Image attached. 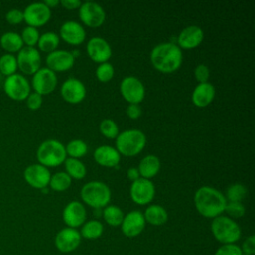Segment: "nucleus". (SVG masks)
<instances>
[{"label":"nucleus","instance_id":"nucleus-31","mask_svg":"<svg viewBox=\"0 0 255 255\" xmlns=\"http://www.w3.org/2000/svg\"><path fill=\"white\" fill-rule=\"evenodd\" d=\"M65 167H66V172L74 178L77 179H82L85 177L87 173V168L86 165L78 158L74 157H69L65 159Z\"/></svg>","mask_w":255,"mask_h":255},{"label":"nucleus","instance_id":"nucleus-46","mask_svg":"<svg viewBox=\"0 0 255 255\" xmlns=\"http://www.w3.org/2000/svg\"><path fill=\"white\" fill-rule=\"evenodd\" d=\"M60 3L66 9H76V8H79L82 4L80 0H61Z\"/></svg>","mask_w":255,"mask_h":255},{"label":"nucleus","instance_id":"nucleus-23","mask_svg":"<svg viewBox=\"0 0 255 255\" xmlns=\"http://www.w3.org/2000/svg\"><path fill=\"white\" fill-rule=\"evenodd\" d=\"M94 158L103 166L114 167L119 164L121 155L117 148L111 145H101L94 151Z\"/></svg>","mask_w":255,"mask_h":255},{"label":"nucleus","instance_id":"nucleus-24","mask_svg":"<svg viewBox=\"0 0 255 255\" xmlns=\"http://www.w3.org/2000/svg\"><path fill=\"white\" fill-rule=\"evenodd\" d=\"M215 96V89L209 82L198 83L192 92V102L195 106L203 108L209 105Z\"/></svg>","mask_w":255,"mask_h":255},{"label":"nucleus","instance_id":"nucleus-11","mask_svg":"<svg viewBox=\"0 0 255 255\" xmlns=\"http://www.w3.org/2000/svg\"><path fill=\"white\" fill-rule=\"evenodd\" d=\"M129 193L131 199L135 203L139 205H144L151 202V200L153 199L155 194V187L149 179L139 177L132 181Z\"/></svg>","mask_w":255,"mask_h":255},{"label":"nucleus","instance_id":"nucleus-47","mask_svg":"<svg viewBox=\"0 0 255 255\" xmlns=\"http://www.w3.org/2000/svg\"><path fill=\"white\" fill-rule=\"evenodd\" d=\"M127 174H128V177L129 179H131L132 181L139 178L140 175H139V172H138V169L136 167H129L127 171Z\"/></svg>","mask_w":255,"mask_h":255},{"label":"nucleus","instance_id":"nucleus-42","mask_svg":"<svg viewBox=\"0 0 255 255\" xmlns=\"http://www.w3.org/2000/svg\"><path fill=\"white\" fill-rule=\"evenodd\" d=\"M42 103H43L42 96L36 92L30 93L26 99V105L32 111L38 110L42 106Z\"/></svg>","mask_w":255,"mask_h":255},{"label":"nucleus","instance_id":"nucleus-44","mask_svg":"<svg viewBox=\"0 0 255 255\" xmlns=\"http://www.w3.org/2000/svg\"><path fill=\"white\" fill-rule=\"evenodd\" d=\"M242 255H253L255 253V236H248L240 246Z\"/></svg>","mask_w":255,"mask_h":255},{"label":"nucleus","instance_id":"nucleus-13","mask_svg":"<svg viewBox=\"0 0 255 255\" xmlns=\"http://www.w3.org/2000/svg\"><path fill=\"white\" fill-rule=\"evenodd\" d=\"M81 234L76 228L65 227L55 236V246L62 253H71L81 244Z\"/></svg>","mask_w":255,"mask_h":255},{"label":"nucleus","instance_id":"nucleus-41","mask_svg":"<svg viewBox=\"0 0 255 255\" xmlns=\"http://www.w3.org/2000/svg\"><path fill=\"white\" fill-rule=\"evenodd\" d=\"M5 19L10 25H18L24 21L23 11L20 9H11L6 13Z\"/></svg>","mask_w":255,"mask_h":255},{"label":"nucleus","instance_id":"nucleus-29","mask_svg":"<svg viewBox=\"0 0 255 255\" xmlns=\"http://www.w3.org/2000/svg\"><path fill=\"white\" fill-rule=\"evenodd\" d=\"M59 43L60 38L55 32H45L42 35H40L37 45L41 51L51 53L57 50Z\"/></svg>","mask_w":255,"mask_h":255},{"label":"nucleus","instance_id":"nucleus-25","mask_svg":"<svg viewBox=\"0 0 255 255\" xmlns=\"http://www.w3.org/2000/svg\"><path fill=\"white\" fill-rule=\"evenodd\" d=\"M159 168H160L159 158L154 154L145 155L140 160L137 167L139 175L146 179L153 177L159 171Z\"/></svg>","mask_w":255,"mask_h":255},{"label":"nucleus","instance_id":"nucleus-9","mask_svg":"<svg viewBox=\"0 0 255 255\" xmlns=\"http://www.w3.org/2000/svg\"><path fill=\"white\" fill-rule=\"evenodd\" d=\"M51 9L44 2H34L29 4L23 11L24 21L27 26L41 27L45 25L51 18Z\"/></svg>","mask_w":255,"mask_h":255},{"label":"nucleus","instance_id":"nucleus-16","mask_svg":"<svg viewBox=\"0 0 255 255\" xmlns=\"http://www.w3.org/2000/svg\"><path fill=\"white\" fill-rule=\"evenodd\" d=\"M145 223L146 222L141 211L131 210L124 216L121 228L125 236L128 238H133L138 236L143 231Z\"/></svg>","mask_w":255,"mask_h":255},{"label":"nucleus","instance_id":"nucleus-39","mask_svg":"<svg viewBox=\"0 0 255 255\" xmlns=\"http://www.w3.org/2000/svg\"><path fill=\"white\" fill-rule=\"evenodd\" d=\"M224 211L229 215L230 218H240L245 214V207L241 202L227 201Z\"/></svg>","mask_w":255,"mask_h":255},{"label":"nucleus","instance_id":"nucleus-49","mask_svg":"<svg viewBox=\"0 0 255 255\" xmlns=\"http://www.w3.org/2000/svg\"><path fill=\"white\" fill-rule=\"evenodd\" d=\"M0 7H1V2H0Z\"/></svg>","mask_w":255,"mask_h":255},{"label":"nucleus","instance_id":"nucleus-45","mask_svg":"<svg viewBox=\"0 0 255 255\" xmlns=\"http://www.w3.org/2000/svg\"><path fill=\"white\" fill-rule=\"evenodd\" d=\"M127 115L130 119H137L141 115V109L138 104H129L127 108Z\"/></svg>","mask_w":255,"mask_h":255},{"label":"nucleus","instance_id":"nucleus-17","mask_svg":"<svg viewBox=\"0 0 255 255\" xmlns=\"http://www.w3.org/2000/svg\"><path fill=\"white\" fill-rule=\"evenodd\" d=\"M87 211L83 203L78 200L69 202L63 210V220L67 227L76 228L82 226L86 222Z\"/></svg>","mask_w":255,"mask_h":255},{"label":"nucleus","instance_id":"nucleus-20","mask_svg":"<svg viewBox=\"0 0 255 255\" xmlns=\"http://www.w3.org/2000/svg\"><path fill=\"white\" fill-rule=\"evenodd\" d=\"M75 57L72 52L67 50H55L48 54L46 57L47 68L54 72L66 71L73 67Z\"/></svg>","mask_w":255,"mask_h":255},{"label":"nucleus","instance_id":"nucleus-7","mask_svg":"<svg viewBox=\"0 0 255 255\" xmlns=\"http://www.w3.org/2000/svg\"><path fill=\"white\" fill-rule=\"evenodd\" d=\"M5 94L14 101H24L31 93V86L22 74H13L6 77L3 84Z\"/></svg>","mask_w":255,"mask_h":255},{"label":"nucleus","instance_id":"nucleus-14","mask_svg":"<svg viewBox=\"0 0 255 255\" xmlns=\"http://www.w3.org/2000/svg\"><path fill=\"white\" fill-rule=\"evenodd\" d=\"M79 15L81 20L90 27L101 26L106 19L104 8L94 1H86L81 4Z\"/></svg>","mask_w":255,"mask_h":255},{"label":"nucleus","instance_id":"nucleus-2","mask_svg":"<svg viewBox=\"0 0 255 255\" xmlns=\"http://www.w3.org/2000/svg\"><path fill=\"white\" fill-rule=\"evenodd\" d=\"M150 61L155 69L162 73H171L177 70L182 62L181 49L171 43L164 42L154 46L150 52Z\"/></svg>","mask_w":255,"mask_h":255},{"label":"nucleus","instance_id":"nucleus-36","mask_svg":"<svg viewBox=\"0 0 255 255\" xmlns=\"http://www.w3.org/2000/svg\"><path fill=\"white\" fill-rule=\"evenodd\" d=\"M20 36L23 41V44H25L27 47H34L38 43L40 34L37 28L32 26H26L22 30Z\"/></svg>","mask_w":255,"mask_h":255},{"label":"nucleus","instance_id":"nucleus-12","mask_svg":"<svg viewBox=\"0 0 255 255\" xmlns=\"http://www.w3.org/2000/svg\"><path fill=\"white\" fill-rule=\"evenodd\" d=\"M120 90L123 97L129 104L140 103L143 100L145 94L143 84L134 76L125 77L121 82Z\"/></svg>","mask_w":255,"mask_h":255},{"label":"nucleus","instance_id":"nucleus-30","mask_svg":"<svg viewBox=\"0 0 255 255\" xmlns=\"http://www.w3.org/2000/svg\"><path fill=\"white\" fill-rule=\"evenodd\" d=\"M124 212L123 210L117 205H107L103 210V217L105 221L113 227L120 226L124 219Z\"/></svg>","mask_w":255,"mask_h":255},{"label":"nucleus","instance_id":"nucleus-6","mask_svg":"<svg viewBox=\"0 0 255 255\" xmlns=\"http://www.w3.org/2000/svg\"><path fill=\"white\" fill-rule=\"evenodd\" d=\"M81 197L85 203L97 208L106 207L111 200L110 187L103 181L93 180L83 185Z\"/></svg>","mask_w":255,"mask_h":255},{"label":"nucleus","instance_id":"nucleus-38","mask_svg":"<svg viewBox=\"0 0 255 255\" xmlns=\"http://www.w3.org/2000/svg\"><path fill=\"white\" fill-rule=\"evenodd\" d=\"M115 70L111 63L104 62L101 63L96 70V76L101 82H108L110 81L114 76Z\"/></svg>","mask_w":255,"mask_h":255},{"label":"nucleus","instance_id":"nucleus-10","mask_svg":"<svg viewBox=\"0 0 255 255\" xmlns=\"http://www.w3.org/2000/svg\"><path fill=\"white\" fill-rule=\"evenodd\" d=\"M58 79L56 73L47 67L40 68L32 78V87L41 96L50 94L57 86Z\"/></svg>","mask_w":255,"mask_h":255},{"label":"nucleus","instance_id":"nucleus-1","mask_svg":"<svg viewBox=\"0 0 255 255\" xmlns=\"http://www.w3.org/2000/svg\"><path fill=\"white\" fill-rule=\"evenodd\" d=\"M227 200L223 193L211 186H201L194 194L196 210L204 217L215 218L224 211Z\"/></svg>","mask_w":255,"mask_h":255},{"label":"nucleus","instance_id":"nucleus-35","mask_svg":"<svg viewBox=\"0 0 255 255\" xmlns=\"http://www.w3.org/2000/svg\"><path fill=\"white\" fill-rule=\"evenodd\" d=\"M247 194L246 187L241 183H233L226 189V200L241 202Z\"/></svg>","mask_w":255,"mask_h":255},{"label":"nucleus","instance_id":"nucleus-21","mask_svg":"<svg viewBox=\"0 0 255 255\" xmlns=\"http://www.w3.org/2000/svg\"><path fill=\"white\" fill-rule=\"evenodd\" d=\"M60 36L69 44L78 45L83 43L86 37L84 27L77 21H66L60 27Z\"/></svg>","mask_w":255,"mask_h":255},{"label":"nucleus","instance_id":"nucleus-32","mask_svg":"<svg viewBox=\"0 0 255 255\" xmlns=\"http://www.w3.org/2000/svg\"><path fill=\"white\" fill-rule=\"evenodd\" d=\"M72 183V177L65 171H59L51 175L49 185L56 191L66 190Z\"/></svg>","mask_w":255,"mask_h":255},{"label":"nucleus","instance_id":"nucleus-18","mask_svg":"<svg viewBox=\"0 0 255 255\" xmlns=\"http://www.w3.org/2000/svg\"><path fill=\"white\" fill-rule=\"evenodd\" d=\"M87 53L92 60L98 63L108 62L112 56V48L102 37H92L87 44Z\"/></svg>","mask_w":255,"mask_h":255},{"label":"nucleus","instance_id":"nucleus-40","mask_svg":"<svg viewBox=\"0 0 255 255\" xmlns=\"http://www.w3.org/2000/svg\"><path fill=\"white\" fill-rule=\"evenodd\" d=\"M214 255H242V251L236 243L222 244L216 249Z\"/></svg>","mask_w":255,"mask_h":255},{"label":"nucleus","instance_id":"nucleus-37","mask_svg":"<svg viewBox=\"0 0 255 255\" xmlns=\"http://www.w3.org/2000/svg\"><path fill=\"white\" fill-rule=\"evenodd\" d=\"M100 130L105 136L109 138H115L119 134V127L117 123L112 119L103 120L100 124Z\"/></svg>","mask_w":255,"mask_h":255},{"label":"nucleus","instance_id":"nucleus-15","mask_svg":"<svg viewBox=\"0 0 255 255\" xmlns=\"http://www.w3.org/2000/svg\"><path fill=\"white\" fill-rule=\"evenodd\" d=\"M23 175H24L25 181L29 185L38 189L47 187L49 185L50 178H51V172L48 169V167L40 163H34V164L28 165L25 168Z\"/></svg>","mask_w":255,"mask_h":255},{"label":"nucleus","instance_id":"nucleus-3","mask_svg":"<svg viewBox=\"0 0 255 255\" xmlns=\"http://www.w3.org/2000/svg\"><path fill=\"white\" fill-rule=\"evenodd\" d=\"M210 229L213 237L222 244L236 243L241 237V228L232 218L219 215L213 218Z\"/></svg>","mask_w":255,"mask_h":255},{"label":"nucleus","instance_id":"nucleus-43","mask_svg":"<svg viewBox=\"0 0 255 255\" xmlns=\"http://www.w3.org/2000/svg\"><path fill=\"white\" fill-rule=\"evenodd\" d=\"M194 76L195 79L198 81V83H205L208 82L209 78V69L204 64H199L194 69Z\"/></svg>","mask_w":255,"mask_h":255},{"label":"nucleus","instance_id":"nucleus-22","mask_svg":"<svg viewBox=\"0 0 255 255\" xmlns=\"http://www.w3.org/2000/svg\"><path fill=\"white\" fill-rule=\"evenodd\" d=\"M204 34L202 29L197 25L185 27L177 37L178 47L183 49H192L198 46L203 40Z\"/></svg>","mask_w":255,"mask_h":255},{"label":"nucleus","instance_id":"nucleus-27","mask_svg":"<svg viewBox=\"0 0 255 255\" xmlns=\"http://www.w3.org/2000/svg\"><path fill=\"white\" fill-rule=\"evenodd\" d=\"M0 46L7 53L13 54V53H18L24 47V44L20 34L16 32L8 31L1 35Z\"/></svg>","mask_w":255,"mask_h":255},{"label":"nucleus","instance_id":"nucleus-34","mask_svg":"<svg viewBox=\"0 0 255 255\" xmlns=\"http://www.w3.org/2000/svg\"><path fill=\"white\" fill-rule=\"evenodd\" d=\"M67 154L71 155V157L78 158L85 155L88 151L87 143L82 139H73L67 143L65 146Z\"/></svg>","mask_w":255,"mask_h":255},{"label":"nucleus","instance_id":"nucleus-4","mask_svg":"<svg viewBox=\"0 0 255 255\" xmlns=\"http://www.w3.org/2000/svg\"><path fill=\"white\" fill-rule=\"evenodd\" d=\"M40 164L46 167L58 166L67 158L65 145L57 139H46L38 147L36 152Z\"/></svg>","mask_w":255,"mask_h":255},{"label":"nucleus","instance_id":"nucleus-5","mask_svg":"<svg viewBox=\"0 0 255 255\" xmlns=\"http://www.w3.org/2000/svg\"><path fill=\"white\" fill-rule=\"evenodd\" d=\"M146 143V136L136 128L126 129L116 137L117 150L127 156H132L139 153Z\"/></svg>","mask_w":255,"mask_h":255},{"label":"nucleus","instance_id":"nucleus-48","mask_svg":"<svg viewBox=\"0 0 255 255\" xmlns=\"http://www.w3.org/2000/svg\"><path fill=\"white\" fill-rule=\"evenodd\" d=\"M59 3H60L59 0H45V1H44V4H45L47 7H49L50 9L53 8V7H55V6H57Z\"/></svg>","mask_w":255,"mask_h":255},{"label":"nucleus","instance_id":"nucleus-19","mask_svg":"<svg viewBox=\"0 0 255 255\" xmlns=\"http://www.w3.org/2000/svg\"><path fill=\"white\" fill-rule=\"evenodd\" d=\"M61 95L65 101L71 104H77L84 100L86 87L79 79L69 78L61 86Z\"/></svg>","mask_w":255,"mask_h":255},{"label":"nucleus","instance_id":"nucleus-26","mask_svg":"<svg viewBox=\"0 0 255 255\" xmlns=\"http://www.w3.org/2000/svg\"><path fill=\"white\" fill-rule=\"evenodd\" d=\"M145 222H148L151 225L159 226L164 224L168 219L167 211L164 207L158 204H150L146 207L143 213Z\"/></svg>","mask_w":255,"mask_h":255},{"label":"nucleus","instance_id":"nucleus-33","mask_svg":"<svg viewBox=\"0 0 255 255\" xmlns=\"http://www.w3.org/2000/svg\"><path fill=\"white\" fill-rule=\"evenodd\" d=\"M18 70L17 59L13 54L6 53L0 57V73L6 77L16 74Z\"/></svg>","mask_w":255,"mask_h":255},{"label":"nucleus","instance_id":"nucleus-8","mask_svg":"<svg viewBox=\"0 0 255 255\" xmlns=\"http://www.w3.org/2000/svg\"><path fill=\"white\" fill-rule=\"evenodd\" d=\"M18 69L25 75H34L41 66V55L35 47L24 46L16 57Z\"/></svg>","mask_w":255,"mask_h":255},{"label":"nucleus","instance_id":"nucleus-28","mask_svg":"<svg viewBox=\"0 0 255 255\" xmlns=\"http://www.w3.org/2000/svg\"><path fill=\"white\" fill-rule=\"evenodd\" d=\"M104 232V225L101 221L97 219H92L89 221H86L81 228L80 234L81 237L94 240L97 238H100Z\"/></svg>","mask_w":255,"mask_h":255}]
</instances>
